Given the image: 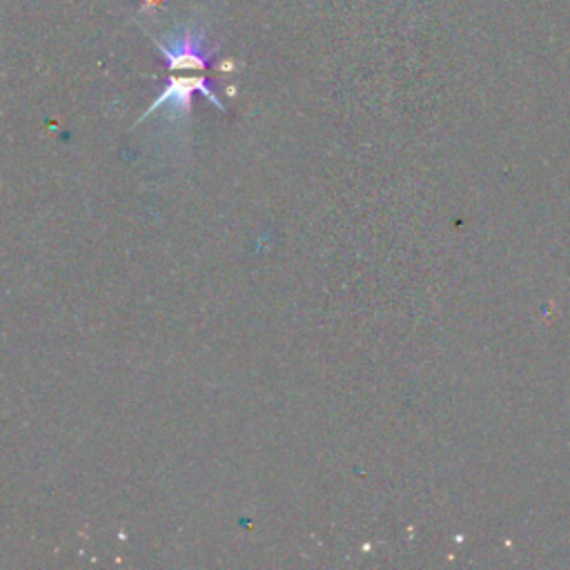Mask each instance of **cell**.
Segmentation results:
<instances>
[{
  "mask_svg": "<svg viewBox=\"0 0 570 570\" xmlns=\"http://www.w3.org/2000/svg\"><path fill=\"white\" fill-rule=\"evenodd\" d=\"M151 40L156 42L169 71L205 73L212 67L214 56L218 51L216 45H207V27L198 18H191L185 24H180L165 42L154 36Z\"/></svg>",
  "mask_w": 570,
  "mask_h": 570,
  "instance_id": "6da1fadb",
  "label": "cell"
},
{
  "mask_svg": "<svg viewBox=\"0 0 570 570\" xmlns=\"http://www.w3.org/2000/svg\"><path fill=\"white\" fill-rule=\"evenodd\" d=\"M178 76H169L165 82V89L160 91V96L147 107V111L140 116V120H145L147 116H151L154 111L167 107V114H171L174 118H185L191 109V100L196 94L205 96L216 109L225 111V105L218 100L212 80L200 73V71H174Z\"/></svg>",
  "mask_w": 570,
  "mask_h": 570,
  "instance_id": "7a4b0ae2",
  "label": "cell"
}]
</instances>
